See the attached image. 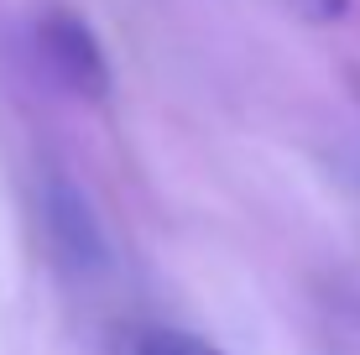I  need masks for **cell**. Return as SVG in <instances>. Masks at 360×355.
<instances>
[{"label":"cell","mask_w":360,"mask_h":355,"mask_svg":"<svg viewBox=\"0 0 360 355\" xmlns=\"http://www.w3.org/2000/svg\"><path fill=\"white\" fill-rule=\"evenodd\" d=\"M37 37H42V53H47V63H53V73L63 84H73L79 94H94V100L110 89L105 53H99L94 32L84 27L73 11H47L42 27H37Z\"/></svg>","instance_id":"obj_1"},{"label":"cell","mask_w":360,"mask_h":355,"mask_svg":"<svg viewBox=\"0 0 360 355\" xmlns=\"http://www.w3.org/2000/svg\"><path fill=\"white\" fill-rule=\"evenodd\" d=\"M53 235H58V246H63L73 262H94L99 256V235H94V219H89V209H84L73 193H63V199L53 204Z\"/></svg>","instance_id":"obj_2"},{"label":"cell","mask_w":360,"mask_h":355,"mask_svg":"<svg viewBox=\"0 0 360 355\" xmlns=\"http://www.w3.org/2000/svg\"><path fill=\"white\" fill-rule=\"evenodd\" d=\"M136 355H225V350H214L198 335H183V329H152V335H141Z\"/></svg>","instance_id":"obj_3"},{"label":"cell","mask_w":360,"mask_h":355,"mask_svg":"<svg viewBox=\"0 0 360 355\" xmlns=\"http://www.w3.org/2000/svg\"><path fill=\"white\" fill-rule=\"evenodd\" d=\"M303 16H314V21H340L345 16V0H292Z\"/></svg>","instance_id":"obj_4"}]
</instances>
